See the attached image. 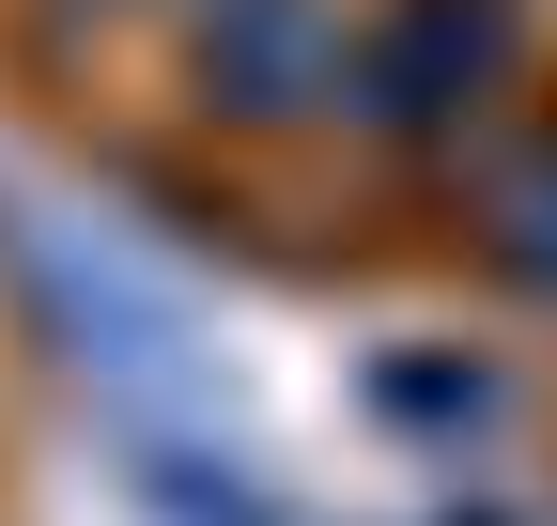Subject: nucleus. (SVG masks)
<instances>
[{
  "label": "nucleus",
  "instance_id": "nucleus-1",
  "mask_svg": "<svg viewBox=\"0 0 557 526\" xmlns=\"http://www.w3.org/2000/svg\"><path fill=\"white\" fill-rule=\"evenodd\" d=\"M0 279H16V310L47 325V356L94 372L109 403H171V434H218V418H233V356L201 341V310H186L139 248L16 202V217H0Z\"/></svg>",
  "mask_w": 557,
  "mask_h": 526
},
{
  "label": "nucleus",
  "instance_id": "nucleus-2",
  "mask_svg": "<svg viewBox=\"0 0 557 526\" xmlns=\"http://www.w3.org/2000/svg\"><path fill=\"white\" fill-rule=\"evenodd\" d=\"M511 78H527V0H372L341 124L372 155H449L465 124H496Z\"/></svg>",
  "mask_w": 557,
  "mask_h": 526
},
{
  "label": "nucleus",
  "instance_id": "nucleus-3",
  "mask_svg": "<svg viewBox=\"0 0 557 526\" xmlns=\"http://www.w3.org/2000/svg\"><path fill=\"white\" fill-rule=\"evenodd\" d=\"M357 78V0H186L171 16V93L218 140H310Z\"/></svg>",
  "mask_w": 557,
  "mask_h": 526
},
{
  "label": "nucleus",
  "instance_id": "nucleus-4",
  "mask_svg": "<svg viewBox=\"0 0 557 526\" xmlns=\"http://www.w3.org/2000/svg\"><path fill=\"white\" fill-rule=\"evenodd\" d=\"M465 263L496 295L557 310V109L511 124V140H480V171H465Z\"/></svg>",
  "mask_w": 557,
  "mask_h": 526
},
{
  "label": "nucleus",
  "instance_id": "nucleus-5",
  "mask_svg": "<svg viewBox=\"0 0 557 526\" xmlns=\"http://www.w3.org/2000/svg\"><path fill=\"white\" fill-rule=\"evenodd\" d=\"M357 418L403 434V449H480V434L511 418V372L480 356V341H387L357 372Z\"/></svg>",
  "mask_w": 557,
  "mask_h": 526
},
{
  "label": "nucleus",
  "instance_id": "nucleus-6",
  "mask_svg": "<svg viewBox=\"0 0 557 526\" xmlns=\"http://www.w3.org/2000/svg\"><path fill=\"white\" fill-rule=\"evenodd\" d=\"M124 480H139L156 526H310L278 480H248L218 434H124Z\"/></svg>",
  "mask_w": 557,
  "mask_h": 526
},
{
  "label": "nucleus",
  "instance_id": "nucleus-7",
  "mask_svg": "<svg viewBox=\"0 0 557 526\" xmlns=\"http://www.w3.org/2000/svg\"><path fill=\"white\" fill-rule=\"evenodd\" d=\"M434 526H496V511H434Z\"/></svg>",
  "mask_w": 557,
  "mask_h": 526
}]
</instances>
